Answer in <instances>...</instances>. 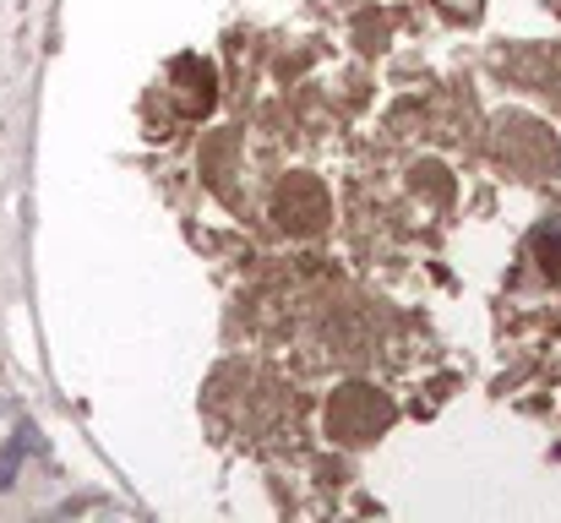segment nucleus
<instances>
[{
	"instance_id": "f257e3e1",
	"label": "nucleus",
	"mask_w": 561,
	"mask_h": 523,
	"mask_svg": "<svg viewBox=\"0 0 561 523\" xmlns=\"http://www.w3.org/2000/svg\"><path fill=\"white\" fill-rule=\"evenodd\" d=\"M535 257H540L546 273H561V218H551V224L535 229Z\"/></svg>"
}]
</instances>
